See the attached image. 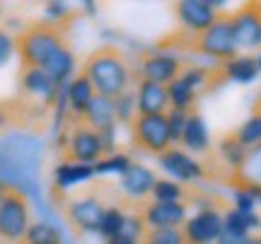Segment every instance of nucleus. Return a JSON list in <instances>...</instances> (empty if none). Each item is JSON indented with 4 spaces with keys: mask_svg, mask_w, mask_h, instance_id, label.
I'll list each match as a JSON object with an SVG mask.
<instances>
[{
    "mask_svg": "<svg viewBox=\"0 0 261 244\" xmlns=\"http://www.w3.org/2000/svg\"><path fill=\"white\" fill-rule=\"evenodd\" d=\"M44 141L34 133L10 131L0 138V181L39 201V169Z\"/></svg>",
    "mask_w": 261,
    "mask_h": 244,
    "instance_id": "obj_1",
    "label": "nucleus"
},
{
    "mask_svg": "<svg viewBox=\"0 0 261 244\" xmlns=\"http://www.w3.org/2000/svg\"><path fill=\"white\" fill-rule=\"evenodd\" d=\"M90 83L94 92L107 99H116L123 92H128L133 70L128 66V58L119 46H99L83 61L80 70Z\"/></svg>",
    "mask_w": 261,
    "mask_h": 244,
    "instance_id": "obj_2",
    "label": "nucleus"
},
{
    "mask_svg": "<svg viewBox=\"0 0 261 244\" xmlns=\"http://www.w3.org/2000/svg\"><path fill=\"white\" fill-rule=\"evenodd\" d=\"M68 19L54 22V19H34L27 27H22L15 34V53L19 56L22 68H44L48 58L56 53L58 48L68 46Z\"/></svg>",
    "mask_w": 261,
    "mask_h": 244,
    "instance_id": "obj_3",
    "label": "nucleus"
},
{
    "mask_svg": "<svg viewBox=\"0 0 261 244\" xmlns=\"http://www.w3.org/2000/svg\"><path fill=\"white\" fill-rule=\"evenodd\" d=\"M165 44L169 46H179V48H191L196 53H201L205 58H213L220 63H227L237 56V41H234V32H232V17L230 12H220L218 19L208 29H203L201 34H187V32H179L177 37L167 39Z\"/></svg>",
    "mask_w": 261,
    "mask_h": 244,
    "instance_id": "obj_4",
    "label": "nucleus"
},
{
    "mask_svg": "<svg viewBox=\"0 0 261 244\" xmlns=\"http://www.w3.org/2000/svg\"><path fill=\"white\" fill-rule=\"evenodd\" d=\"M54 196H58L61 210L68 227L73 230L77 237L83 235H99V227H102V218L107 213L104 206V198L99 196L97 188H87L77 196H65L61 191H51Z\"/></svg>",
    "mask_w": 261,
    "mask_h": 244,
    "instance_id": "obj_5",
    "label": "nucleus"
},
{
    "mask_svg": "<svg viewBox=\"0 0 261 244\" xmlns=\"http://www.w3.org/2000/svg\"><path fill=\"white\" fill-rule=\"evenodd\" d=\"M61 162H77V165H97L104 157L102 138L99 133L90 128L83 119H75L70 114L68 121V138L61 148Z\"/></svg>",
    "mask_w": 261,
    "mask_h": 244,
    "instance_id": "obj_6",
    "label": "nucleus"
},
{
    "mask_svg": "<svg viewBox=\"0 0 261 244\" xmlns=\"http://www.w3.org/2000/svg\"><path fill=\"white\" fill-rule=\"evenodd\" d=\"M29 225V198L10 186L0 201V244H22Z\"/></svg>",
    "mask_w": 261,
    "mask_h": 244,
    "instance_id": "obj_7",
    "label": "nucleus"
},
{
    "mask_svg": "<svg viewBox=\"0 0 261 244\" xmlns=\"http://www.w3.org/2000/svg\"><path fill=\"white\" fill-rule=\"evenodd\" d=\"M128 128H130V143L140 152H148V155L160 157L162 152H167L172 148L169 128H167V114L165 116H143V114H136V119L128 123Z\"/></svg>",
    "mask_w": 261,
    "mask_h": 244,
    "instance_id": "obj_8",
    "label": "nucleus"
},
{
    "mask_svg": "<svg viewBox=\"0 0 261 244\" xmlns=\"http://www.w3.org/2000/svg\"><path fill=\"white\" fill-rule=\"evenodd\" d=\"M181 70H184L181 61L172 53H165V51L143 53L138 61V80H148V83L165 85V87L172 80H177L181 75Z\"/></svg>",
    "mask_w": 261,
    "mask_h": 244,
    "instance_id": "obj_9",
    "label": "nucleus"
},
{
    "mask_svg": "<svg viewBox=\"0 0 261 244\" xmlns=\"http://www.w3.org/2000/svg\"><path fill=\"white\" fill-rule=\"evenodd\" d=\"M223 3H208V0H181L174 5V15H177L181 32L187 34H201L218 19V8Z\"/></svg>",
    "mask_w": 261,
    "mask_h": 244,
    "instance_id": "obj_10",
    "label": "nucleus"
},
{
    "mask_svg": "<svg viewBox=\"0 0 261 244\" xmlns=\"http://www.w3.org/2000/svg\"><path fill=\"white\" fill-rule=\"evenodd\" d=\"M61 90L63 87H58L41 68H22V73H19L17 94L27 97V99H34V102H41V104H46V106H51V109H56Z\"/></svg>",
    "mask_w": 261,
    "mask_h": 244,
    "instance_id": "obj_11",
    "label": "nucleus"
},
{
    "mask_svg": "<svg viewBox=\"0 0 261 244\" xmlns=\"http://www.w3.org/2000/svg\"><path fill=\"white\" fill-rule=\"evenodd\" d=\"M232 17V32L237 48L244 51H254L261 48V12L256 3H247L237 12H230Z\"/></svg>",
    "mask_w": 261,
    "mask_h": 244,
    "instance_id": "obj_12",
    "label": "nucleus"
},
{
    "mask_svg": "<svg viewBox=\"0 0 261 244\" xmlns=\"http://www.w3.org/2000/svg\"><path fill=\"white\" fill-rule=\"evenodd\" d=\"M220 232H223V215L215 208H201L184 223L187 244H215Z\"/></svg>",
    "mask_w": 261,
    "mask_h": 244,
    "instance_id": "obj_13",
    "label": "nucleus"
},
{
    "mask_svg": "<svg viewBox=\"0 0 261 244\" xmlns=\"http://www.w3.org/2000/svg\"><path fill=\"white\" fill-rule=\"evenodd\" d=\"M160 167L167 172L174 181H181V184H191V181H198V179L205 177V167L201 162H196L187 150L181 148H169L167 152H162L158 157Z\"/></svg>",
    "mask_w": 261,
    "mask_h": 244,
    "instance_id": "obj_14",
    "label": "nucleus"
},
{
    "mask_svg": "<svg viewBox=\"0 0 261 244\" xmlns=\"http://www.w3.org/2000/svg\"><path fill=\"white\" fill-rule=\"evenodd\" d=\"M140 215L150 230L160 227H181L187 223V206L184 203H160L152 201L148 206L140 208Z\"/></svg>",
    "mask_w": 261,
    "mask_h": 244,
    "instance_id": "obj_15",
    "label": "nucleus"
},
{
    "mask_svg": "<svg viewBox=\"0 0 261 244\" xmlns=\"http://www.w3.org/2000/svg\"><path fill=\"white\" fill-rule=\"evenodd\" d=\"M136 112L143 114V116H165L169 112L167 87L165 85L148 83V80H138Z\"/></svg>",
    "mask_w": 261,
    "mask_h": 244,
    "instance_id": "obj_16",
    "label": "nucleus"
},
{
    "mask_svg": "<svg viewBox=\"0 0 261 244\" xmlns=\"http://www.w3.org/2000/svg\"><path fill=\"white\" fill-rule=\"evenodd\" d=\"M155 174H152V169H148L145 165H138V162H130L128 169L121 172V191L126 194L128 198H145L152 194V186H155Z\"/></svg>",
    "mask_w": 261,
    "mask_h": 244,
    "instance_id": "obj_17",
    "label": "nucleus"
},
{
    "mask_svg": "<svg viewBox=\"0 0 261 244\" xmlns=\"http://www.w3.org/2000/svg\"><path fill=\"white\" fill-rule=\"evenodd\" d=\"M94 97H97V92H94L92 83H90L83 73H77L70 83L65 85V102H68V112L73 114L75 119H83L85 112L90 109V104H92Z\"/></svg>",
    "mask_w": 261,
    "mask_h": 244,
    "instance_id": "obj_18",
    "label": "nucleus"
},
{
    "mask_svg": "<svg viewBox=\"0 0 261 244\" xmlns=\"http://www.w3.org/2000/svg\"><path fill=\"white\" fill-rule=\"evenodd\" d=\"M94 177V165H77V162H61L54 169V186L51 191L65 194L68 188L77 186L83 181H90Z\"/></svg>",
    "mask_w": 261,
    "mask_h": 244,
    "instance_id": "obj_19",
    "label": "nucleus"
},
{
    "mask_svg": "<svg viewBox=\"0 0 261 244\" xmlns=\"http://www.w3.org/2000/svg\"><path fill=\"white\" fill-rule=\"evenodd\" d=\"M181 145L187 148V152H208V148H211V135H208L205 119L196 109L187 116V128L181 135Z\"/></svg>",
    "mask_w": 261,
    "mask_h": 244,
    "instance_id": "obj_20",
    "label": "nucleus"
},
{
    "mask_svg": "<svg viewBox=\"0 0 261 244\" xmlns=\"http://www.w3.org/2000/svg\"><path fill=\"white\" fill-rule=\"evenodd\" d=\"M44 73H46L54 83L58 85V87H63L65 83H68V77L73 75V70H75V58H73V51L68 46L63 48H58L54 56L48 58L46 63H44V68H41Z\"/></svg>",
    "mask_w": 261,
    "mask_h": 244,
    "instance_id": "obj_21",
    "label": "nucleus"
},
{
    "mask_svg": "<svg viewBox=\"0 0 261 244\" xmlns=\"http://www.w3.org/2000/svg\"><path fill=\"white\" fill-rule=\"evenodd\" d=\"M220 73H223V80H232V83H240V85L252 83L254 77L259 75L256 58H252V56H234L232 61L220 63Z\"/></svg>",
    "mask_w": 261,
    "mask_h": 244,
    "instance_id": "obj_22",
    "label": "nucleus"
},
{
    "mask_svg": "<svg viewBox=\"0 0 261 244\" xmlns=\"http://www.w3.org/2000/svg\"><path fill=\"white\" fill-rule=\"evenodd\" d=\"M227 181H230L234 188L244 186V184L261 186V145L247 150V157H244L242 169H240V172H234V174H230Z\"/></svg>",
    "mask_w": 261,
    "mask_h": 244,
    "instance_id": "obj_23",
    "label": "nucleus"
},
{
    "mask_svg": "<svg viewBox=\"0 0 261 244\" xmlns=\"http://www.w3.org/2000/svg\"><path fill=\"white\" fill-rule=\"evenodd\" d=\"M254 227H261V218L256 213H242V210L232 208L223 215V232L232 237H247Z\"/></svg>",
    "mask_w": 261,
    "mask_h": 244,
    "instance_id": "obj_24",
    "label": "nucleus"
},
{
    "mask_svg": "<svg viewBox=\"0 0 261 244\" xmlns=\"http://www.w3.org/2000/svg\"><path fill=\"white\" fill-rule=\"evenodd\" d=\"M218 152H220L223 162L227 165L230 174H234V172H240V169H242L244 157H247V148L234 138V133H227L223 141L218 143Z\"/></svg>",
    "mask_w": 261,
    "mask_h": 244,
    "instance_id": "obj_25",
    "label": "nucleus"
},
{
    "mask_svg": "<svg viewBox=\"0 0 261 244\" xmlns=\"http://www.w3.org/2000/svg\"><path fill=\"white\" fill-rule=\"evenodd\" d=\"M22 244H63V237H61L56 225H51L46 220H39V223L29 225Z\"/></svg>",
    "mask_w": 261,
    "mask_h": 244,
    "instance_id": "obj_26",
    "label": "nucleus"
},
{
    "mask_svg": "<svg viewBox=\"0 0 261 244\" xmlns=\"http://www.w3.org/2000/svg\"><path fill=\"white\" fill-rule=\"evenodd\" d=\"M167 97H169V109H177V112H194V104H196V92L189 90L187 85L181 80H172L167 85Z\"/></svg>",
    "mask_w": 261,
    "mask_h": 244,
    "instance_id": "obj_27",
    "label": "nucleus"
},
{
    "mask_svg": "<svg viewBox=\"0 0 261 244\" xmlns=\"http://www.w3.org/2000/svg\"><path fill=\"white\" fill-rule=\"evenodd\" d=\"M123 225H126V213L119 206H107V213L102 218V227H99V235L109 242L116 237L123 235Z\"/></svg>",
    "mask_w": 261,
    "mask_h": 244,
    "instance_id": "obj_28",
    "label": "nucleus"
},
{
    "mask_svg": "<svg viewBox=\"0 0 261 244\" xmlns=\"http://www.w3.org/2000/svg\"><path fill=\"white\" fill-rule=\"evenodd\" d=\"M150 196H152V201H160V203H181V198L187 196V191L174 179H158Z\"/></svg>",
    "mask_w": 261,
    "mask_h": 244,
    "instance_id": "obj_29",
    "label": "nucleus"
},
{
    "mask_svg": "<svg viewBox=\"0 0 261 244\" xmlns=\"http://www.w3.org/2000/svg\"><path fill=\"white\" fill-rule=\"evenodd\" d=\"M234 138L242 143L247 150L261 145V116L259 114H252V116H249V119H247V121L234 131Z\"/></svg>",
    "mask_w": 261,
    "mask_h": 244,
    "instance_id": "obj_30",
    "label": "nucleus"
},
{
    "mask_svg": "<svg viewBox=\"0 0 261 244\" xmlns=\"http://www.w3.org/2000/svg\"><path fill=\"white\" fill-rule=\"evenodd\" d=\"M143 244H187V237L181 227H160L148 230L143 235Z\"/></svg>",
    "mask_w": 261,
    "mask_h": 244,
    "instance_id": "obj_31",
    "label": "nucleus"
},
{
    "mask_svg": "<svg viewBox=\"0 0 261 244\" xmlns=\"http://www.w3.org/2000/svg\"><path fill=\"white\" fill-rule=\"evenodd\" d=\"M114 114H116V121L121 123H130L136 119V99H133V94L130 92H123L121 97H116L114 99Z\"/></svg>",
    "mask_w": 261,
    "mask_h": 244,
    "instance_id": "obj_32",
    "label": "nucleus"
},
{
    "mask_svg": "<svg viewBox=\"0 0 261 244\" xmlns=\"http://www.w3.org/2000/svg\"><path fill=\"white\" fill-rule=\"evenodd\" d=\"M130 165V157L128 155H119V152H114L109 157H102V160L94 165V174H107V172H126Z\"/></svg>",
    "mask_w": 261,
    "mask_h": 244,
    "instance_id": "obj_33",
    "label": "nucleus"
},
{
    "mask_svg": "<svg viewBox=\"0 0 261 244\" xmlns=\"http://www.w3.org/2000/svg\"><path fill=\"white\" fill-rule=\"evenodd\" d=\"M189 114L187 112H177V109H169L167 112V128H169V141H172V145H174V143H181V135H184V128H187V116Z\"/></svg>",
    "mask_w": 261,
    "mask_h": 244,
    "instance_id": "obj_34",
    "label": "nucleus"
},
{
    "mask_svg": "<svg viewBox=\"0 0 261 244\" xmlns=\"http://www.w3.org/2000/svg\"><path fill=\"white\" fill-rule=\"evenodd\" d=\"M12 128H17V121H15L10 99H3V102H0V138H3L5 133H10Z\"/></svg>",
    "mask_w": 261,
    "mask_h": 244,
    "instance_id": "obj_35",
    "label": "nucleus"
},
{
    "mask_svg": "<svg viewBox=\"0 0 261 244\" xmlns=\"http://www.w3.org/2000/svg\"><path fill=\"white\" fill-rule=\"evenodd\" d=\"M12 56H15V37L8 29L0 27V68L5 66Z\"/></svg>",
    "mask_w": 261,
    "mask_h": 244,
    "instance_id": "obj_36",
    "label": "nucleus"
},
{
    "mask_svg": "<svg viewBox=\"0 0 261 244\" xmlns=\"http://www.w3.org/2000/svg\"><path fill=\"white\" fill-rule=\"evenodd\" d=\"M244 237H232L227 235V232H220V237L215 239V244H242Z\"/></svg>",
    "mask_w": 261,
    "mask_h": 244,
    "instance_id": "obj_37",
    "label": "nucleus"
},
{
    "mask_svg": "<svg viewBox=\"0 0 261 244\" xmlns=\"http://www.w3.org/2000/svg\"><path fill=\"white\" fill-rule=\"evenodd\" d=\"M107 244H143V239H133V237L121 235V237H116V239H109Z\"/></svg>",
    "mask_w": 261,
    "mask_h": 244,
    "instance_id": "obj_38",
    "label": "nucleus"
},
{
    "mask_svg": "<svg viewBox=\"0 0 261 244\" xmlns=\"http://www.w3.org/2000/svg\"><path fill=\"white\" fill-rule=\"evenodd\" d=\"M242 244H261V235H247L242 239Z\"/></svg>",
    "mask_w": 261,
    "mask_h": 244,
    "instance_id": "obj_39",
    "label": "nucleus"
},
{
    "mask_svg": "<svg viewBox=\"0 0 261 244\" xmlns=\"http://www.w3.org/2000/svg\"><path fill=\"white\" fill-rule=\"evenodd\" d=\"M252 109H254V114H259V116H261V90H259V94H256V99H254Z\"/></svg>",
    "mask_w": 261,
    "mask_h": 244,
    "instance_id": "obj_40",
    "label": "nucleus"
},
{
    "mask_svg": "<svg viewBox=\"0 0 261 244\" xmlns=\"http://www.w3.org/2000/svg\"><path fill=\"white\" fill-rule=\"evenodd\" d=\"M8 184H3V181H0V201H3V196H5V194H8Z\"/></svg>",
    "mask_w": 261,
    "mask_h": 244,
    "instance_id": "obj_41",
    "label": "nucleus"
},
{
    "mask_svg": "<svg viewBox=\"0 0 261 244\" xmlns=\"http://www.w3.org/2000/svg\"><path fill=\"white\" fill-rule=\"evenodd\" d=\"M256 68L261 70V51H259V56H256Z\"/></svg>",
    "mask_w": 261,
    "mask_h": 244,
    "instance_id": "obj_42",
    "label": "nucleus"
},
{
    "mask_svg": "<svg viewBox=\"0 0 261 244\" xmlns=\"http://www.w3.org/2000/svg\"><path fill=\"white\" fill-rule=\"evenodd\" d=\"M256 8H259V12H261V3H256Z\"/></svg>",
    "mask_w": 261,
    "mask_h": 244,
    "instance_id": "obj_43",
    "label": "nucleus"
}]
</instances>
